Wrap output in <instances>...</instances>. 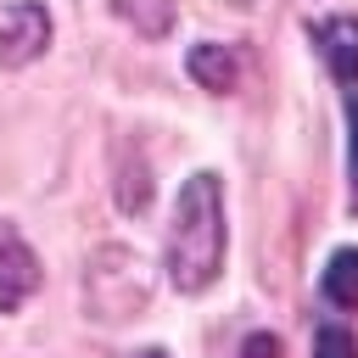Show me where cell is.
Segmentation results:
<instances>
[{
  "label": "cell",
  "instance_id": "2",
  "mask_svg": "<svg viewBox=\"0 0 358 358\" xmlns=\"http://www.w3.org/2000/svg\"><path fill=\"white\" fill-rule=\"evenodd\" d=\"M151 302V268L134 246H95L84 263V313L117 324Z\"/></svg>",
  "mask_w": 358,
  "mask_h": 358
},
{
  "label": "cell",
  "instance_id": "5",
  "mask_svg": "<svg viewBox=\"0 0 358 358\" xmlns=\"http://www.w3.org/2000/svg\"><path fill=\"white\" fill-rule=\"evenodd\" d=\"M313 45L324 50L336 84L352 90V84H358V17H330V22H319V28H313Z\"/></svg>",
  "mask_w": 358,
  "mask_h": 358
},
{
  "label": "cell",
  "instance_id": "4",
  "mask_svg": "<svg viewBox=\"0 0 358 358\" xmlns=\"http://www.w3.org/2000/svg\"><path fill=\"white\" fill-rule=\"evenodd\" d=\"M39 257H34V246L11 229V224H0V313H17L34 291H39Z\"/></svg>",
  "mask_w": 358,
  "mask_h": 358
},
{
  "label": "cell",
  "instance_id": "10",
  "mask_svg": "<svg viewBox=\"0 0 358 358\" xmlns=\"http://www.w3.org/2000/svg\"><path fill=\"white\" fill-rule=\"evenodd\" d=\"M347 129H352V140H347V168H352V201H358V84L347 90Z\"/></svg>",
  "mask_w": 358,
  "mask_h": 358
},
{
  "label": "cell",
  "instance_id": "7",
  "mask_svg": "<svg viewBox=\"0 0 358 358\" xmlns=\"http://www.w3.org/2000/svg\"><path fill=\"white\" fill-rule=\"evenodd\" d=\"M319 285H324V302H330V308H358V246L330 252Z\"/></svg>",
  "mask_w": 358,
  "mask_h": 358
},
{
  "label": "cell",
  "instance_id": "11",
  "mask_svg": "<svg viewBox=\"0 0 358 358\" xmlns=\"http://www.w3.org/2000/svg\"><path fill=\"white\" fill-rule=\"evenodd\" d=\"M235 358H280V341L268 336V330H252L246 341H241V352Z\"/></svg>",
  "mask_w": 358,
  "mask_h": 358
},
{
  "label": "cell",
  "instance_id": "3",
  "mask_svg": "<svg viewBox=\"0 0 358 358\" xmlns=\"http://www.w3.org/2000/svg\"><path fill=\"white\" fill-rule=\"evenodd\" d=\"M50 45V11L39 0H11L0 11V67H28Z\"/></svg>",
  "mask_w": 358,
  "mask_h": 358
},
{
  "label": "cell",
  "instance_id": "1",
  "mask_svg": "<svg viewBox=\"0 0 358 358\" xmlns=\"http://www.w3.org/2000/svg\"><path fill=\"white\" fill-rule=\"evenodd\" d=\"M224 246H229V229H224V179L213 168L190 173L179 185V201H173V224H168V252H162V268L173 280V291L196 296L218 280L224 268Z\"/></svg>",
  "mask_w": 358,
  "mask_h": 358
},
{
  "label": "cell",
  "instance_id": "9",
  "mask_svg": "<svg viewBox=\"0 0 358 358\" xmlns=\"http://www.w3.org/2000/svg\"><path fill=\"white\" fill-rule=\"evenodd\" d=\"M313 358H358V336L347 324H319L313 330Z\"/></svg>",
  "mask_w": 358,
  "mask_h": 358
},
{
  "label": "cell",
  "instance_id": "8",
  "mask_svg": "<svg viewBox=\"0 0 358 358\" xmlns=\"http://www.w3.org/2000/svg\"><path fill=\"white\" fill-rule=\"evenodd\" d=\"M117 17H123L134 34L162 39V34L173 28V0H117Z\"/></svg>",
  "mask_w": 358,
  "mask_h": 358
},
{
  "label": "cell",
  "instance_id": "12",
  "mask_svg": "<svg viewBox=\"0 0 358 358\" xmlns=\"http://www.w3.org/2000/svg\"><path fill=\"white\" fill-rule=\"evenodd\" d=\"M134 358H168V352H162V347H145V352H134Z\"/></svg>",
  "mask_w": 358,
  "mask_h": 358
},
{
  "label": "cell",
  "instance_id": "6",
  "mask_svg": "<svg viewBox=\"0 0 358 358\" xmlns=\"http://www.w3.org/2000/svg\"><path fill=\"white\" fill-rule=\"evenodd\" d=\"M185 73H190L201 90H213V95H229V90L241 84V62H235V50H229V45H213V39L190 45Z\"/></svg>",
  "mask_w": 358,
  "mask_h": 358
}]
</instances>
